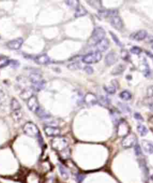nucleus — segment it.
<instances>
[{
  "label": "nucleus",
  "mask_w": 153,
  "mask_h": 183,
  "mask_svg": "<svg viewBox=\"0 0 153 183\" xmlns=\"http://www.w3.org/2000/svg\"><path fill=\"white\" fill-rule=\"evenodd\" d=\"M116 87L117 84H116V81H112V82L108 83V84L104 85V89L107 94H113L116 93L117 88Z\"/></svg>",
  "instance_id": "nucleus-17"
},
{
  "label": "nucleus",
  "mask_w": 153,
  "mask_h": 183,
  "mask_svg": "<svg viewBox=\"0 0 153 183\" xmlns=\"http://www.w3.org/2000/svg\"><path fill=\"white\" fill-rule=\"evenodd\" d=\"M11 115L16 121H19L22 118V112H21V110L16 112H11Z\"/></svg>",
  "instance_id": "nucleus-29"
},
{
  "label": "nucleus",
  "mask_w": 153,
  "mask_h": 183,
  "mask_svg": "<svg viewBox=\"0 0 153 183\" xmlns=\"http://www.w3.org/2000/svg\"><path fill=\"white\" fill-rule=\"evenodd\" d=\"M32 95H33V94H32L31 90H29V89H25V90H23L22 91V93H21L20 97L22 99H24V100H26V99L28 100V99H29Z\"/></svg>",
  "instance_id": "nucleus-26"
},
{
  "label": "nucleus",
  "mask_w": 153,
  "mask_h": 183,
  "mask_svg": "<svg viewBox=\"0 0 153 183\" xmlns=\"http://www.w3.org/2000/svg\"><path fill=\"white\" fill-rule=\"evenodd\" d=\"M58 166H59V173H60L61 176H62L63 178L64 179L69 178V172H68L67 168H66L65 166H63L62 164H59Z\"/></svg>",
  "instance_id": "nucleus-22"
},
{
  "label": "nucleus",
  "mask_w": 153,
  "mask_h": 183,
  "mask_svg": "<svg viewBox=\"0 0 153 183\" xmlns=\"http://www.w3.org/2000/svg\"><path fill=\"white\" fill-rule=\"evenodd\" d=\"M119 56L116 52L111 51L108 53L105 57V63L107 66H112L118 61Z\"/></svg>",
  "instance_id": "nucleus-10"
},
{
  "label": "nucleus",
  "mask_w": 153,
  "mask_h": 183,
  "mask_svg": "<svg viewBox=\"0 0 153 183\" xmlns=\"http://www.w3.org/2000/svg\"><path fill=\"white\" fill-rule=\"evenodd\" d=\"M137 131L140 133L141 137H144L148 133V130H147L146 127L144 126L143 124H139L137 126Z\"/></svg>",
  "instance_id": "nucleus-27"
},
{
  "label": "nucleus",
  "mask_w": 153,
  "mask_h": 183,
  "mask_svg": "<svg viewBox=\"0 0 153 183\" xmlns=\"http://www.w3.org/2000/svg\"><path fill=\"white\" fill-rule=\"evenodd\" d=\"M121 56H122V58L125 60H128L129 57H130V56H129V53L126 50L122 51Z\"/></svg>",
  "instance_id": "nucleus-36"
},
{
  "label": "nucleus",
  "mask_w": 153,
  "mask_h": 183,
  "mask_svg": "<svg viewBox=\"0 0 153 183\" xmlns=\"http://www.w3.org/2000/svg\"><path fill=\"white\" fill-rule=\"evenodd\" d=\"M51 146L53 149L60 153L68 148V142L65 137H54L51 141Z\"/></svg>",
  "instance_id": "nucleus-1"
},
{
  "label": "nucleus",
  "mask_w": 153,
  "mask_h": 183,
  "mask_svg": "<svg viewBox=\"0 0 153 183\" xmlns=\"http://www.w3.org/2000/svg\"><path fill=\"white\" fill-rule=\"evenodd\" d=\"M106 35L105 30H104L102 27L97 26L93 30L91 36V41L96 44L98 41H101L102 39H104Z\"/></svg>",
  "instance_id": "nucleus-4"
},
{
  "label": "nucleus",
  "mask_w": 153,
  "mask_h": 183,
  "mask_svg": "<svg viewBox=\"0 0 153 183\" xmlns=\"http://www.w3.org/2000/svg\"><path fill=\"white\" fill-rule=\"evenodd\" d=\"M83 101L87 106H94L98 103V97L94 94L88 93L84 97Z\"/></svg>",
  "instance_id": "nucleus-14"
},
{
  "label": "nucleus",
  "mask_w": 153,
  "mask_h": 183,
  "mask_svg": "<svg viewBox=\"0 0 153 183\" xmlns=\"http://www.w3.org/2000/svg\"><path fill=\"white\" fill-rule=\"evenodd\" d=\"M110 23L117 30H122L123 28V22L119 15L110 18Z\"/></svg>",
  "instance_id": "nucleus-11"
},
{
  "label": "nucleus",
  "mask_w": 153,
  "mask_h": 183,
  "mask_svg": "<svg viewBox=\"0 0 153 183\" xmlns=\"http://www.w3.org/2000/svg\"><path fill=\"white\" fill-rule=\"evenodd\" d=\"M27 106H28L29 109L31 112H34V113H37V112L39 111L41 107L36 96L32 95V97L27 100Z\"/></svg>",
  "instance_id": "nucleus-6"
},
{
  "label": "nucleus",
  "mask_w": 153,
  "mask_h": 183,
  "mask_svg": "<svg viewBox=\"0 0 153 183\" xmlns=\"http://www.w3.org/2000/svg\"><path fill=\"white\" fill-rule=\"evenodd\" d=\"M134 118H135V119H137V120H138V121H143V117H142V115H140V113H137H137H134Z\"/></svg>",
  "instance_id": "nucleus-39"
},
{
  "label": "nucleus",
  "mask_w": 153,
  "mask_h": 183,
  "mask_svg": "<svg viewBox=\"0 0 153 183\" xmlns=\"http://www.w3.org/2000/svg\"><path fill=\"white\" fill-rule=\"evenodd\" d=\"M146 54L148 56H149V57H150V58H152L153 60V54L152 53H150V52H149V51H146Z\"/></svg>",
  "instance_id": "nucleus-43"
},
{
  "label": "nucleus",
  "mask_w": 153,
  "mask_h": 183,
  "mask_svg": "<svg viewBox=\"0 0 153 183\" xmlns=\"http://www.w3.org/2000/svg\"><path fill=\"white\" fill-rule=\"evenodd\" d=\"M84 178H85V176L84 175H81V174H78L77 176V181L78 183H81L83 181Z\"/></svg>",
  "instance_id": "nucleus-38"
},
{
  "label": "nucleus",
  "mask_w": 153,
  "mask_h": 183,
  "mask_svg": "<svg viewBox=\"0 0 153 183\" xmlns=\"http://www.w3.org/2000/svg\"><path fill=\"white\" fill-rule=\"evenodd\" d=\"M149 124L150 125V128L153 129V116L151 117L149 120Z\"/></svg>",
  "instance_id": "nucleus-42"
},
{
  "label": "nucleus",
  "mask_w": 153,
  "mask_h": 183,
  "mask_svg": "<svg viewBox=\"0 0 153 183\" xmlns=\"http://www.w3.org/2000/svg\"><path fill=\"white\" fill-rule=\"evenodd\" d=\"M130 51H131V53H132L134 54H140L142 52V49L140 48H139V47L134 46L131 48Z\"/></svg>",
  "instance_id": "nucleus-34"
},
{
  "label": "nucleus",
  "mask_w": 153,
  "mask_h": 183,
  "mask_svg": "<svg viewBox=\"0 0 153 183\" xmlns=\"http://www.w3.org/2000/svg\"><path fill=\"white\" fill-rule=\"evenodd\" d=\"M23 44V38H17V39H13V40L9 41L7 43V47L9 49L11 50H18L21 48Z\"/></svg>",
  "instance_id": "nucleus-9"
},
{
  "label": "nucleus",
  "mask_w": 153,
  "mask_h": 183,
  "mask_svg": "<svg viewBox=\"0 0 153 183\" xmlns=\"http://www.w3.org/2000/svg\"><path fill=\"white\" fill-rule=\"evenodd\" d=\"M35 62L37 63V64L39 65H46L48 64L50 62V57H48L47 54H39V55L36 56L34 59Z\"/></svg>",
  "instance_id": "nucleus-16"
},
{
  "label": "nucleus",
  "mask_w": 153,
  "mask_h": 183,
  "mask_svg": "<svg viewBox=\"0 0 153 183\" xmlns=\"http://www.w3.org/2000/svg\"><path fill=\"white\" fill-rule=\"evenodd\" d=\"M87 2L93 8L99 9V11L101 10V1H87Z\"/></svg>",
  "instance_id": "nucleus-30"
},
{
  "label": "nucleus",
  "mask_w": 153,
  "mask_h": 183,
  "mask_svg": "<svg viewBox=\"0 0 153 183\" xmlns=\"http://www.w3.org/2000/svg\"><path fill=\"white\" fill-rule=\"evenodd\" d=\"M44 131L47 137H59L61 133V130L59 128L54 126H45Z\"/></svg>",
  "instance_id": "nucleus-8"
},
{
  "label": "nucleus",
  "mask_w": 153,
  "mask_h": 183,
  "mask_svg": "<svg viewBox=\"0 0 153 183\" xmlns=\"http://www.w3.org/2000/svg\"><path fill=\"white\" fill-rule=\"evenodd\" d=\"M141 146L143 151L147 154H153V144L148 140H143Z\"/></svg>",
  "instance_id": "nucleus-18"
},
{
  "label": "nucleus",
  "mask_w": 153,
  "mask_h": 183,
  "mask_svg": "<svg viewBox=\"0 0 153 183\" xmlns=\"http://www.w3.org/2000/svg\"><path fill=\"white\" fill-rule=\"evenodd\" d=\"M98 102L101 106H104V107H107L110 105V99L106 96L102 95L99 97V98H98Z\"/></svg>",
  "instance_id": "nucleus-24"
},
{
  "label": "nucleus",
  "mask_w": 153,
  "mask_h": 183,
  "mask_svg": "<svg viewBox=\"0 0 153 183\" xmlns=\"http://www.w3.org/2000/svg\"><path fill=\"white\" fill-rule=\"evenodd\" d=\"M137 143V137L134 133H128L122 141V146L125 148L133 147Z\"/></svg>",
  "instance_id": "nucleus-5"
},
{
  "label": "nucleus",
  "mask_w": 153,
  "mask_h": 183,
  "mask_svg": "<svg viewBox=\"0 0 153 183\" xmlns=\"http://www.w3.org/2000/svg\"><path fill=\"white\" fill-rule=\"evenodd\" d=\"M102 59V54L101 52L93 51L83 56L82 61L86 64H92L99 62Z\"/></svg>",
  "instance_id": "nucleus-3"
},
{
  "label": "nucleus",
  "mask_w": 153,
  "mask_h": 183,
  "mask_svg": "<svg viewBox=\"0 0 153 183\" xmlns=\"http://www.w3.org/2000/svg\"><path fill=\"white\" fill-rule=\"evenodd\" d=\"M118 11L116 9H111V10H106V9H101L98 12V15L101 17H112L114 16H118Z\"/></svg>",
  "instance_id": "nucleus-13"
},
{
  "label": "nucleus",
  "mask_w": 153,
  "mask_h": 183,
  "mask_svg": "<svg viewBox=\"0 0 153 183\" xmlns=\"http://www.w3.org/2000/svg\"><path fill=\"white\" fill-rule=\"evenodd\" d=\"M119 97L122 99H123V100L128 101V100H130L131 97H132V96H131V94L130 93V92L128 91V90H123V91L120 93Z\"/></svg>",
  "instance_id": "nucleus-25"
},
{
  "label": "nucleus",
  "mask_w": 153,
  "mask_h": 183,
  "mask_svg": "<svg viewBox=\"0 0 153 183\" xmlns=\"http://www.w3.org/2000/svg\"><path fill=\"white\" fill-rule=\"evenodd\" d=\"M152 48L153 49V43H152Z\"/></svg>",
  "instance_id": "nucleus-45"
},
{
  "label": "nucleus",
  "mask_w": 153,
  "mask_h": 183,
  "mask_svg": "<svg viewBox=\"0 0 153 183\" xmlns=\"http://www.w3.org/2000/svg\"><path fill=\"white\" fill-rule=\"evenodd\" d=\"M23 130L26 135L30 137H39L41 136L38 127L32 122L26 123L23 126Z\"/></svg>",
  "instance_id": "nucleus-2"
},
{
  "label": "nucleus",
  "mask_w": 153,
  "mask_h": 183,
  "mask_svg": "<svg viewBox=\"0 0 153 183\" xmlns=\"http://www.w3.org/2000/svg\"><path fill=\"white\" fill-rule=\"evenodd\" d=\"M80 64L79 62H77V63H72L71 64H69L68 66V68L70 69V70H79V69H80Z\"/></svg>",
  "instance_id": "nucleus-33"
},
{
  "label": "nucleus",
  "mask_w": 153,
  "mask_h": 183,
  "mask_svg": "<svg viewBox=\"0 0 153 183\" xmlns=\"http://www.w3.org/2000/svg\"><path fill=\"white\" fill-rule=\"evenodd\" d=\"M44 87H45L44 80H42L41 81H38V82L32 84V89L33 90H35V91H40V90L44 89Z\"/></svg>",
  "instance_id": "nucleus-21"
},
{
  "label": "nucleus",
  "mask_w": 153,
  "mask_h": 183,
  "mask_svg": "<svg viewBox=\"0 0 153 183\" xmlns=\"http://www.w3.org/2000/svg\"><path fill=\"white\" fill-rule=\"evenodd\" d=\"M147 37V32L146 30H141L132 33L130 36V38L134 41H142Z\"/></svg>",
  "instance_id": "nucleus-15"
},
{
  "label": "nucleus",
  "mask_w": 153,
  "mask_h": 183,
  "mask_svg": "<svg viewBox=\"0 0 153 183\" xmlns=\"http://www.w3.org/2000/svg\"><path fill=\"white\" fill-rule=\"evenodd\" d=\"M36 114L38 115L40 118H48L50 116V115L49 113H47V112H46L44 111H42V110H41V108H40V109H39V111Z\"/></svg>",
  "instance_id": "nucleus-32"
},
{
  "label": "nucleus",
  "mask_w": 153,
  "mask_h": 183,
  "mask_svg": "<svg viewBox=\"0 0 153 183\" xmlns=\"http://www.w3.org/2000/svg\"><path fill=\"white\" fill-rule=\"evenodd\" d=\"M149 108H150L151 111L153 112V103H152L150 105H149Z\"/></svg>",
  "instance_id": "nucleus-44"
},
{
  "label": "nucleus",
  "mask_w": 153,
  "mask_h": 183,
  "mask_svg": "<svg viewBox=\"0 0 153 183\" xmlns=\"http://www.w3.org/2000/svg\"><path fill=\"white\" fill-rule=\"evenodd\" d=\"M125 66L123 64H119L117 65L116 67H114L113 70V71L111 72V73L114 75H119V74H122V72L125 71Z\"/></svg>",
  "instance_id": "nucleus-23"
},
{
  "label": "nucleus",
  "mask_w": 153,
  "mask_h": 183,
  "mask_svg": "<svg viewBox=\"0 0 153 183\" xmlns=\"http://www.w3.org/2000/svg\"><path fill=\"white\" fill-rule=\"evenodd\" d=\"M84 70H85V72L88 74L93 73V68L90 66H86L84 67Z\"/></svg>",
  "instance_id": "nucleus-37"
},
{
  "label": "nucleus",
  "mask_w": 153,
  "mask_h": 183,
  "mask_svg": "<svg viewBox=\"0 0 153 183\" xmlns=\"http://www.w3.org/2000/svg\"><path fill=\"white\" fill-rule=\"evenodd\" d=\"M74 2V1H66L65 2L67 3V5H71V7H72V8H73V7L74 6V5H75V7H76V8H77V5H78L79 4H78V3H73Z\"/></svg>",
  "instance_id": "nucleus-40"
},
{
  "label": "nucleus",
  "mask_w": 153,
  "mask_h": 183,
  "mask_svg": "<svg viewBox=\"0 0 153 183\" xmlns=\"http://www.w3.org/2000/svg\"><path fill=\"white\" fill-rule=\"evenodd\" d=\"M129 125L125 121L122 120L119 122L118 124V130H117V133H118L119 137H125L129 133Z\"/></svg>",
  "instance_id": "nucleus-7"
},
{
  "label": "nucleus",
  "mask_w": 153,
  "mask_h": 183,
  "mask_svg": "<svg viewBox=\"0 0 153 183\" xmlns=\"http://www.w3.org/2000/svg\"><path fill=\"white\" fill-rule=\"evenodd\" d=\"M87 14V11L85 8V7L79 4L77 5V7L75 8V17H80L83 16H85Z\"/></svg>",
  "instance_id": "nucleus-19"
},
{
  "label": "nucleus",
  "mask_w": 153,
  "mask_h": 183,
  "mask_svg": "<svg viewBox=\"0 0 153 183\" xmlns=\"http://www.w3.org/2000/svg\"><path fill=\"white\" fill-rule=\"evenodd\" d=\"M110 47V41L108 39L104 38L101 41H98V43L95 44V48L97 49V51L98 52H104L107 51Z\"/></svg>",
  "instance_id": "nucleus-12"
},
{
  "label": "nucleus",
  "mask_w": 153,
  "mask_h": 183,
  "mask_svg": "<svg viewBox=\"0 0 153 183\" xmlns=\"http://www.w3.org/2000/svg\"><path fill=\"white\" fill-rule=\"evenodd\" d=\"M134 151H135V155H136L137 156H140V155H142L141 148H140V146L137 144V143H136V144H135Z\"/></svg>",
  "instance_id": "nucleus-35"
},
{
  "label": "nucleus",
  "mask_w": 153,
  "mask_h": 183,
  "mask_svg": "<svg viewBox=\"0 0 153 183\" xmlns=\"http://www.w3.org/2000/svg\"><path fill=\"white\" fill-rule=\"evenodd\" d=\"M110 36H111V37H112L113 41H114V42L116 43V44L118 45V46L122 47V43L121 42V41H120L119 39V38L117 37V36L115 35V34L111 31H110Z\"/></svg>",
  "instance_id": "nucleus-31"
},
{
  "label": "nucleus",
  "mask_w": 153,
  "mask_h": 183,
  "mask_svg": "<svg viewBox=\"0 0 153 183\" xmlns=\"http://www.w3.org/2000/svg\"><path fill=\"white\" fill-rule=\"evenodd\" d=\"M10 64V60L5 56H0V68L8 66Z\"/></svg>",
  "instance_id": "nucleus-28"
},
{
  "label": "nucleus",
  "mask_w": 153,
  "mask_h": 183,
  "mask_svg": "<svg viewBox=\"0 0 153 183\" xmlns=\"http://www.w3.org/2000/svg\"><path fill=\"white\" fill-rule=\"evenodd\" d=\"M147 93H148L149 97H153V86L149 87L148 90H147Z\"/></svg>",
  "instance_id": "nucleus-41"
},
{
  "label": "nucleus",
  "mask_w": 153,
  "mask_h": 183,
  "mask_svg": "<svg viewBox=\"0 0 153 183\" xmlns=\"http://www.w3.org/2000/svg\"><path fill=\"white\" fill-rule=\"evenodd\" d=\"M11 112H16L21 110V106L20 103H19V101L17 99L13 98L11 101Z\"/></svg>",
  "instance_id": "nucleus-20"
}]
</instances>
